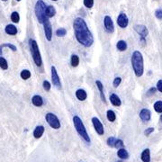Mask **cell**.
I'll return each mask as SVG.
<instances>
[{
  "label": "cell",
  "instance_id": "7402d4cb",
  "mask_svg": "<svg viewBox=\"0 0 162 162\" xmlns=\"http://www.w3.org/2000/svg\"><path fill=\"white\" fill-rule=\"evenodd\" d=\"M55 14H56V10L52 6H47V8H46V16L47 17H52L55 16Z\"/></svg>",
  "mask_w": 162,
  "mask_h": 162
},
{
  "label": "cell",
  "instance_id": "ba28073f",
  "mask_svg": "<svg viewBox=\"0 0 162 162\" xmlns=\"http://www.w3.org/2000/svg\"><path fill=\"white\" fill-rule=\"evenodd\" d=\"M92 122L94 124V127H95L96 132L99 135H103L104 134V126H103L102 122L99 121V119L96 118V117H93L92 118Z\"/></svg>",
  "mask_w": 162,
  "mask_h": 162
},
{
  "label": "cell",
  "instance_id": "f1b7e54d",
  "mask_svg": "<svg viewBox=\"0 0 162 162\" xmlns=\"http://www.w3.org/2000/svg\"><path fill=\"white\" fill-rule=\"evenodd\" d=\"M11 20L13 21L14 23H19V20H20V16L17 12H13L11 15Z\"/></svg>",
  "mask_w": 162,
  "mask_h": 162
},
{
  "label": "cell",
  "instance_id": "7bdbcfd3",
  "mask_svg": "<svg viewBox=\"0 0 162 162\" xmlns=\"http://www.w3.org/2000/svg\"><path fill=\"white\" fill-rule=\"evenodd\" d=\"M16 1H21V0H16Z\"/></svg>",
  "mask_w": 162,
  "mask_h": 162
},
{
  "label": "cell",
  "instance_id": "f546056e",
  "mask_svg": "<svg viewBox=\"0 0 162 162\" xmlns=\"http://www.w3.org/2000/svg\"><path fill=\"white\" fill-rule=\"evenodd\" d=\"M115 142H116V139L115 138V137H110V138H108V140H107V145L112 147V148L115 146Z\"/></svg>",
  "mask_w": 162,
  "mask_h": 162
},
{
  "label": "cell",
  "instance_id": "7a4b0ae2",
  "mask_svg": "<svg viewBox=\"0 0 162 162\" xmlns=\"http://www.w3.org/2000/svg\"><path fill=\"white\" fill-rule=\"evenodd\" d=\"M132 65L137 77H141L144 72L143 57L139 51H135L132 56Z\"/></svg>",
  "mask_w": 162,
  "mask_h": 162
},
{
  "label": "cell",
  "instance_id": "8992f818",
  "mask_svg": "<svg viewBox=\"0 0 162 162\" xmlns=\"http://www.w3.org/2000/svg\"><path fill=\"white\" fill-rule=\"evenodd\" d=\"M46 121L52 128H53V129H59L60 128V122L55 115H53L52 113L47 114L46 115Z\"/></svg>",
  "mask_w": 162,
  "mask_h": 162
},
{
  "label": "cell",
  "instance_id": "d6986e66",
  "mask_svg": "<svg viewBox=\"0 0 162 162\" xmlns=\"http://www.w3.org/2000/svg\"><path fill=\"white\" fill-rule=\"evenodd\" d=\"M76 96H77V98L79 99V100L84 101L86 99V97H88V95H86V92L84 89H79L76 92Z\"/></svg>",
  "mask_w": 162,
  "mask_h": 162
},
{
  "label": "cell",
  "instance_id": "836d02e7",
  "mask_svg": "<svg viewBox=\"0 0 162 162\" xmlns=\"http://www.w3.org/2000/svg\"><path fill=\"white\" fill-rule=\"evenodd\" d=\"M51 84H50V82L49 81H47V80H45V81H43V88L46 90V91H49L50 89H51Z\"/></svg>",
  "mask_w": 162,
  "mask_h": 162
},
{
  "label": "cell",
  "instance_id": "6da1fadb",
  "mask_svg": "<svg viewBox=\"0 0 162 162\" xmlns=\"http://www.w3.org/2000/svg\"><path fill=\"white\" fill-rule=\"evenodd\" d=\"M73 27L75 31V36L79 43L86 47H89L94 42L93 35L88 30V27L86 25V22L82 18L75 19Z\"/></svg>",
  "mask_w": 162,
  "mask_h": 162
},
{
  "label": "cell",
  "instance_id": "ffe728a7",
  "mask_svg": "<svg viewBox=\"0 0 162 162\" xmlns=\"http://www.w3.org/2000/svg\"><path fill=\"white\" fill-rule=\"evenodd\" d=\"M96 86H97V88H98V90H99V92H100V96H101V99L103 100V102L105 104L106 103V101H105V94H104V88H103V84L99 81V80H97L96 82Z\"/></svg>",
  "mask_w": 162,
  "mask_h": 162
},
{
  "label": "cell",
  "instance_id": "d4e9b609",
  "mask_svg": "<svg viewBox=\"0 0 162 162\" xmlns=\"http://www.w3.org/2000/svg\"><path fill=\"white\" fill-rule=\"evenodd\" d=\"M79 64V58L78 55H72L71 57V65L73 67H78Z\"/></svg>",
  "mask_w": 162,
  "mask_h": 162
},
{
  "label": "cell",
  "instance_id": "f6af8a7d",
  "mask_svg": "<svg viewBox=\"0 0 162 162\" xmlns=\"http://www.w3.org/2000/svg\"><path fill=\"white\" fill-rule=\"evenodd\" d=\"M53 1H57V0H53Z\"/></svg>",
  "mask_w": 162,
  "mask_h": 162
},
{
  "label": "cell",
  "instance_id": "8d00e7d4",
  "mask_svg": "<svg viewBox=\"0 0 162 162\" xmlns=\"http://www.w3.org/2000/svg\"><path fill=\"white\" fill-rule=\"evenodd\" d=\"M121 82H122V79L121 78H115V80H114V83H113L115 88H117V86L121 84Z\"/></svg>",
  "mask_w": 162,
  "mask_h": 162
},
{
  "label": "cell",
  "instance_id": "5bb4252c",
  "mask_svg": "<svg viewBox=\"0 0 162 162\" xmlns=\"http://www.w3.org/2000/svg\"><path fill=\"white\" fill-rule=\"evenodd\" d=\"M110 101L112 103V105H114L115 106H120L122 105L121 99L119 98V96L115 94H112L110 96Z\"/></svg>",
  "mask_w": 162,
  "mask_h": 162
},
{
  "label": "cell",
  "instance_id": "cb8c5ba5",
  "mask_svg": "<svg viewBox=\"0 0 162 162\" xmlns=\"http://www.w3.org/2000/svg\"><path fill=\"white\" fill-rule=\"evenodd\" d=\"M106 116H107L108 121H109V122H115V119H116V115H115V112L112 111V110H108V111H107V115H106Z\"/></svg>",
  "mask_w": 162,
  "mask_h": 162
},
{
  "label": "cell",
  "instance_id": "484cf974",
  "mask_svg": "<svg viewBox=\"0 0 162 162\" xmlns=\"http://www.w3.org/2000/svg\"><path fill=\"white\" fill-rule=\"evenodd\" d=\"M0 68H1L2 69H4V70H6L8 69L7 61L3 57H0Z\"/></svg>",
  "mask_w": 162,
  "mask_h": 162
},
{
  "label": "cell",
  "instance_id": "ee69618b",
  "mask_svg": "<svg viewBox=\"0 0 162 162\" xmlns=\"http://www.w3.org/2000/svg\"><path fill=\"white\" fill-rule=\"evenodd\" d=\"M2 1H6V0H2Z\"/></svg>",
  "mask_w": 162,
  "mask_h": 162
},
{
  "label": "cell",
  "instance_id": "5b68a950",
  "mask_svg": "<svg viewBox=\"0 0 162 162\" xmlns=\"http://www.w3.org/2000/svg\"><path fill=\"white\" fill-rule=\"evenodd\" d=\"M73 122H74L75 128H76L79 134L83 138V140L86 142H90V138H89L88 132H86V130L85 128V125H84L83 122L81 121V119L79 116H74Z\"/></svg>",
  "mask_w": 162,
  "mask_h": 162
},
{
  "label": "cell",
  "instance_id": "74e56055",
  "mask_svg": "<svg viewBox=\"0 0 162 162\" xmlns=\"http://www.w3.org/2000/svg\"><path fill=\"white\" fill-rule=\"evenodd\" d=\"M156 91H157V88H149V89L148 90V92H147V96H151L154 95V94L156 93Z\"/></svg>",
  "mask_w": 162,
  "mask_h": 162
},
{
  "label": "cell",
  "instance_id": "277c9868",
  "mask_svg": "<svg viewBox=\"0 0 162 162\" xmlns=\"http://www.w3.org/2000/svg\"><path fill=\"white\" fill-rule=\"evenodd\" d=\"M29 46H30V51H31V53H32V56H33V59L34 60L35 65L38 66V67H41L42 64V60L38 44H37V42L34 40L31 39L29 41Z\"/></svg>",
  "mask_w": 162,
  "mask_h": 162
},
{
  "label": "cell",
  "instance_id": "2e32d148",
  "mask_svg": "<svg viewBox=\"0 0 162 162\" xmlns=\"http://www.w3.org/2000/svg\"><path fill=\"white\" fill-rule=\"evenodd\" d=\"M32 102H33V105L38 106V107H40V106H42L43 105V100H42V96H33Z\"/></svg>",
  "mask_w": 162,
  "mask_h": 162
},
{
  "label": "cell",
  "instance_id": "603a6c76",
  "mask_svg": "<svg viewBox=\"0 0 162 162\" xmlns=\"http://www.w3.org/2000/svg\"><path fill=\"white\" fill-rule=\"evenodd\" d=\"M116 47H117V49L119 50L120 52H124V51H125V50L127 49V43H126L125 41L121 40V41H119V42H117Z\"/></svg>",
  "mask_w": 162,
  "mask_h": 162
},
{
  "label": "cell",
  "instance_id": "9a60e30c",
  "mask_svg": "<svg viewBox=\"0 0 162 162\" xmlns=\"http://www.w3.org/2000/svg\"><path fill=\"white\" fill-rule=\"evenodd\" d=\"M44 132V127L42 125H40V126H37L33 132V136L35 139H40L41 137L42 136Z\"/></svg>",
  "mask_w": 162,
  "mask_h": 162
},
{
  "label": "cell",
  "instance_id": "1f68e13d",
  "mask_svg": "<svg viewBox=\"0 0 162 162\" xmlns=\"http://www.w3.org/2000/svg\"><path fill=\"white\" fill-rule=\"evenodd\" d=\"M67 33V31L64 28H59L56 31V34L59 37H63L65 36V34Z\"/></svg>",
  "mask_w": 162,
  "mask_h": 162
},
{
  "label": "cell",
  "instance_id": "9c48e42d",
  "mask_svg": "<svg viewBox=\"0 0 162 162\" xmlns=\"http://www.w3.org/2000/svg\"><path fill=\"white\" fill-rule=\"evenodd\" d=\"M134 30L137 32V33H139L141 38H146L147 35L149 34V31L147 27L145 25H142V24H137V25H135Z\"/></svg>",
  "mask_w": 162,
  "mask_h": 162
},
{
  "label": "cell",
  "instance_id": "4fadbf2b",
  "mask_svg": "<svg viewBox=\"0 0 162 162\" xmlns=\"http://www.w3.org/2000/svg\"><path fill=\"white\" fill-rule=\"evenodd\" d=\"M140 117L141 119L143 121V122H148L151 120V112H149V110L144 108L141 111L140 113Z\"/></svg>",
  "mask_w": 162,
  "mask_h": 162
},
{
  "label": "cell",
  "instance_id": "f35d334b",
  "mask_svg": "<svg viewBox=\"0 0 162 162\" xmlns=\"http://www.w3.org/2000/svg\"><path fill=\"white\" fill-rule=\"evenodd\" d=\"M153 131H154V128H152V127H149V128H148V129H146V130H145V132H144V134H145L146 136H149V135L151 134V132H153Z\"/></svg>",
  "mask_w": 162,
  "mask_h": 162
},
{
  "label": "cell",
  "instance_id": "52a82bcc",
  "mask_svg": "<svg viewBox=\"0 0 162 162\" xmlns=\"http://www.w3.org/2000/svg\"><path fill=\"white\" fill-rule=\"evenodd\" d=\"M52 84L56 86L58 89L61 88V84H60V80H59V77L57 73L56 68L54 66L52 67Z\"/></svg>",
  "mask_w": 162,
  "mask_h": 162
},
{
  "label": "cell",
  "instance_id": "8fae6325",
  "mask_svg": "<svg viewBox=\"0 0 162 162\" xmlns=\"http://www.w3.org/2000/svg\"><path fill=\"white\" fill-rule=\"evenodd\" d=\"M104 24H105V28L108 33H114L115 31V26H114V23L112 21L111 17L106 16L104 19Z\"/></svg>",
  "mask_w": 162,
  "mask_h": 162
},
{
  "label": "cell",
  "instance_id": "b9f144b4",
  "mask_svg": "<svg viewBox=\"0 0 162 162\" xmlns=\"http://www.w3.org/2000/svg\"><path fill=\"white\" fill-rule=\"evenodd\" d=\"M160 121H161V122H162V115H160Z\"/></svg>",
  "mask_w": 162,
  "mask_h": 162
},
{
  "label": "cell",
  "instance_id": "44dd1931",
  "mask_svg": "<svg viewBox=\"0 0 162 162\" xmlns=\"http://www.w3.org/2000/svg\"><path fill=\"white\" fill-rule=\"evenodd\" d=\"M117 155L122 159H127L129 158V153L127 152L126 149H123V148H122V149H119L118 152H117Z\"/></svg>",
  "mask_w": 162,
  "mask_h": 162
},
{
  "label": "cell",
  "instance_id": "e575fe53",
  "mask_svg": "<svg viewBox=\"0 0 162 162\" xmlns=\"http://www.w3.org/2000/svg\"><path fill=\"white\" fill-rule=\"evenodd\" d=\"M155 16L158 19H162V9H157L155 11Z\"/></svg>",
  "mask_w": 162,
  "mask_h": 162
},
{
  "label": "cell",
  "instance_id": "e0dca14e",
  "mask_svg": "<svg viewBox=\"0 0 162 162\" xmlns=\"http://www.w3.org/2000/svg\"><path fill=\"white\" fill-rule=\"evenodd\" d=\"M141 160L143 162H151V151L149 149H146L141 153Z\"/></svg>",
  "mask_w": 162,
  "mask_h": 162
},
{
  "label": "cell",
  "instance_id": "83f0119b",
  "mask_svg": "<svg viewBox=\"0 0 162 162\" xmlns=\"http://www.w3.org/2000/svg\"><path fill=\"white\" fill-rule=\"evenodd\" d=\"M154 109L157 113H162V101H157L154 104Z\"/></svg>",
  "mask_w": 162,
  "mask_h": 162
},
{
  "label": "cell",
  "instance_id": "d590c367",
  "mask_svg": "<svg viewBox=\"0 0 162 162\" xmlns=\"http://www.w3.org/2000/svg\"><path fill=\"white\" fill-rule=\"evenodd\" d=\"M115 148L117 149H122L123 147V141L122 140H116V142H115Z\"/></svg>",
  "mask_w": 162,
  "mask_h": 162
},
{
  "label": "cell",
  "instance_id": "d6a6232c",
  "mask_svg": "<svg viewBox=\"0 0 162 162\" xmlns=\"http://www.w3.org/2000/svg\"><path fill=\"white\" fill-rule=\"evenodd\" d=\"M84 5L86 7L91 8L94 5V0H84Z\"/></svg>",
  "mask_w": 162,
  "mask_h": 162
},
{
  "label": "cell",
  "instance_id": "4dcf8cb0",
  "mask_svg": "<svg viewBox=\"0 0 162 162\" xmlns=\"http://www.w3.org/2000/svg\"><path fill=\"white\" fill-rule=\"evenodd\" d=\"M4 47H7V48H10L12 51L13 52H16V47L15 46V45H13V44H8V43H6V44H3V45H1L0 46V52H1V50L4 48Z\"/></svg>",
  "mask_w": 162,
  "mask_h": 162
},
{
  "label": "cell",
  "instance_id": "bcb514c9",
  "mask_svg": "<svg viewBox=\"0 0 162 162\" xmlns=\"http://www.w3.org/2000/svg\"><path fill=\"white\" fill-rule=\"evenodd\" d=\"M118 162H122V161H118Z\"/></svg>",
  "mask_w": 162,
  "mask_h": 162
},
{
  "label": "cell",
  "instance_id": "3957f363",
  "mask_svg": "<svg viewBox=\"0 0 162 162\" xmlns=\"http://www.w3.org/2000/svg\"><path fill=\"white\" fill-rule=\"evenodd\" d=\"M46 8L44 2L42 0H38L35 5V15L40 23H44L48 21V17L46 16Z\"/></svg>",
  "mask_w": 162,
  "mask_h": 162
},
{
  "label": "cell",
  "instance_id": "ac0fdd59",
  "mask_svg": "<svg viewBox=\"0 0 162 162\" xmlns=\"http://www.w3.org/2000/svg\"><path fill=\"white\" fill-rule=\"evenodd\" d=\"M5 31L7 34H10V35H16L17 33V29L13 24H8V25H6Z\"/></svg>",
  "mask_w": 162,
  "mask_h": 162
},
{
  "label": "cell",
  "instance_id": "30bf717a",
  "mask_svg": "<svg viewBox=\"0 0 162 162\" xmlns=\"http://www.w3.org/2000/svg\"><path fill=\"white\" fill-rule=\"evenodd\" d=\"M128 23H129V21H128L127 16H126L125 14H124V13H121V14L119 15L118 18H117V23H118V25H119L120 27H122V28H125V27H127V25H128Z\"/></svg>",
  "mask_w": 162,
  "mask_h": 162
},
{
  "label": "cell",
  "instance_id": "7c38bea8",
  "mask_svg": "<svg viewBox=\"0 0 162 162\" xmlns=\"http://www.w3.org/2000/svg\"><path fill=\"white\" fill-rule=\"evenodd\" d=\"M44 32H45V36L48 41H51L52 40V24L50 23V21H46L44 23Z\"/></svg>",
  "mask_w": 162,
  "mask_h": 162
},
{
  "label": "cell",
  "instance_id": "60d3db41",
  "mask_svg": "<svg viewBox=\"0 0 162 162\" xmlns=\"http://www.w3.org/2000/svg\"><path fill=\"white\" fill-rule=\"evenodd\" d=\"M141 44L144 46L145 44H146V42H145V38H141Z\"/></svg>",
  "mask_w": 162,
  "mask_h": 162
},
{
  "label": "cell",
  "instance_id": "4316f807",
  "mask_svg": "<svg viewBox=\"0 0 162 162\" xmlns=\"http://www.w3.org/2000/svg\"><path fill=\"white\" fill-rule=\"evenodd\" d=\"M21 78L23 79H24V80H26V79H28L29 78H31V72L29 71V70H27V69H24V70H23L22 72H21Z\"/></svg>",
  "mask_w": 162,
  "mask_h": 162
},
{
  "label": "cell",
  "instance_id": "ab89813d",
  "mask_svg": "<svg viewBox=\"0 0 162 162\" xmlns=\"http://www.w3.org/2000/svg\"><path fill=\"white\" fill-rule=\"evenodd\" d=\"M157 89L162 93V80H158L157 83Z\"/></svg>",
  "mask_w": 162,
  "mask_h": 162
}]
</instances>
